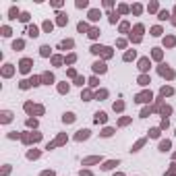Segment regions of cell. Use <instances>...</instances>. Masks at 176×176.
I'll use <instances>...</instances> for the list:
<instances>
[{
	"instance_id": "obj_1",
	"label": "cell",
	"mask_w": 176,
	"mask_h": 176,
	"mask_svg": "<svg viewBox=\"0 0 176 176\" xmlns=\"http://www.w3.org/2000/svg\"><path fill=\"white\" fill-rule=\"evenodd\" d=\"M93 66H95V70H99V73H104V70H106V66H104V64H99V62L93 64Z\"/></svg>"
},
{
	"instance_id": "obj_2",
	"label": "cell",
	"mask_w": 176,
	"mask_h": 176,
	"mask_svg": "<svg viewBox=\"0 0 176 176\" xmlns=\"http://www.w3.org/2000/svg\"><path fill=\"white\" fill-rule=\"evenodd\" d=\"M89 17H91L93 21H95V19H99V13H97V10H91V13H89Z\"/></svg>"
},
{
	"instance_id": "obj_3",
	"label": "cell",
	"mask_w": 176,
	"mask_h": 176,
	"mask_svg": "<svg viewBox=\"0 0 176 176\" xmlns=\"http://www.w3.org/2000/svg\"><path fill=\"white\" fill-rule=\"evenodd\" d=\"M29 35H33V37H35V35H37V29H35V27H29Z\"/></svg>"
},
{
	"instance_id": "obj_4",
	"label": "cell",
	"mask_w": 176,
	"mask_h": 176,
	"mask_svg": "<svg viewBox=\"0 0 176 176\" xmlns=\"http://www.w3.org/2000/svg\"><path fill=\"white\" fill-rule=\"evenodd\" d=\"M77 6H79V8H83V6H87V0H83V2H81V0H79V2H77Z\"/></svg>"
}]
</instances>
